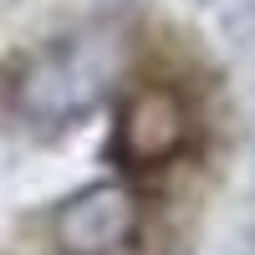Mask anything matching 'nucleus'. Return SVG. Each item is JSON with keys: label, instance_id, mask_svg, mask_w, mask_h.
Instances as JSON below:
<instances>
[{"label": "nucleus", "instance_id": "1", "mask_svg": "<svg viewBox=\"0 0 255 255\" xmlns=\"http://www.w3.org/2000/svg\"><path fill=\"white\" fill-rule=\"evenodd\" d=\"M128 56L133 41L118 20H92L31 56V67L15 82V108L36 123H72L123 82Z\"/></svg>", "mask_w": 255, "mask_h": 255}, {"label": "nucleus", "instance_id": "2", "mask_svg": "<svg viewBox=\"0 0 255 255\" xmlns=\"http://www.w3.org/2000/svg\"><path fill=\"white\" fill-rule=\"evenodd\" d=\"M138 230V199L123 184H87L56 209L61 255H118Z\"/></svg>", "mask_w": 255, "mask_h": 255}, {"label": "nucleus", "instance_id": "3", "mask_svg": "<svg viewBox=\"0 0 255 255\" xmlns=\"http://www.w3.org/2000/svg\"><path fill=\"white\" fill-rule=\"evenodd\" d=\"M189 143V108L174 87H143L118 118V158L133 168L168 163Z\"/></svg>", "mask_w": 255, "mask_h": 255}]
</instances>
